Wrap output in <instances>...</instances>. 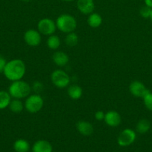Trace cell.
Segmentation results:
<instances>
[{"instance_id": "cell-1", "label": "cell", "mask_w": 152, "mask_h": 152, "mask_svg": "<svg viewBox=\"0 0 152 152\" xmlns=\"http://www.w3.org/2000/svg\"><path fill=\"white\" fill-rule=\"evenodd\" d=\"M26 73V66L22 59H14L7 62L3 74L10 82L20 80Z\"/></svg>"}, {"instance_id": "cell-2", "label": "cell", "mask_w": 152, "mask_h": 152, "mask_svg": "<svg viewBox=\"0 0 152 152\" xmlns=\"http://www.w3.org/2000/svg\"><path fill=\"white\" fill-rule=\"evenodd\" d=\"M31 86L24 80L12 82L8 88V93L13 99H25L31 94Z\"/></svg>"}, {"instance_id": "cell-3", "label": "cell", "mask_w": 152, "mask_h": 152, "mask_svg": "<svg viewBox=\"0 0 152 152\" xmlns=\"http://www.w3.org/2000/svg\"><path fill=\"white\" fill-rule=\"evenodd\" d=\"M57 29L64 34L73 32L77 28V20L72 15L68 13H63L57 18L56 21Z\"/></svg>"}, {"instance_id": "cell-4", "label": "cell", "mask_w": 152, "mask_h": 152, "mask_svg": "<svg viewBox=\"0 0 152 152\" xmlns=\"http://www.w3.org/2000/svg\"><path fill=\"white\" fill-rule=\"evenodd\" d=\"M25 109L30 114H37L40 111L44 105V99L39 94H30L25 98Z\"/></svg>"}, {"instance_id": "cell-5", "label": "cell", "mask_w": 152, "mask_h": 152, "mask_svg": "<svg viewBox=\"0 0 152 152\" xmlns=\"http://www.w3.org/2000/svg\"><path fill=\"white\" fill-rule=\"evenodd\" d=\"M50 79L52 84L59 89L68 87L71 81L69 75L65 71L61 69H56L52 71Z\"/></svg>"}, {"instance_id": "cell-6", "label": "cell", "mask_w": 152, "mask_h": 152, "mask_svg": "<svg viewBox=\"0 0 152 152\" xmlns=\"http://www.w3.org/2000/svg\"><path fill=\"white\" fill-rule=\"evenodd\" d=\"M37 31L43 36H50L55 34L57 30L55 21L52 20L49 18H43L41 19L37 25Z\"/></svg>"}, {"instance_id": "cell-7", "label": "cell", "mask_w": 152, "mask_h": 152, "mask_svg": "<svg viewBox=\"0 0 152 152\" xmlns=\"http://www.w3.org/2000/svg\"><path fill=\"white\" fill-rule=\"evenodd\" d=\"M137 139V133L131 129H125L120 132L117 137V143L121 147L132 145Z\"/></svg>"}, {"instance_id": "cell-8", "label": "cell", "mask_w": 152, "mask_h": 152, "mask_svg": "<svg viewBox=\"0 0 152 152\" xmlns=\"http://www.w3.org/2000/svg\"><path fill=\"white\" fill-rule=\"evenodd\" d=\"M23 39L27 45L30 47H37L41 43V34L35 29H28L25 32Z\"/></svg>"}, {"instance_id": "cell-9", "label": "cell", "mask_w": 152, "mask_h": 152, "mask_svg": "<svg viewBox=\"0 0 152 152\" xmlns=\"http://www.w3.org/2000/svg\"><path fill=\"white\" fill-rule=\"evenodd\" d=\"M129 91L135 97L142 98L149 90L141 81L134 80L129 85Z\"/></svg>"}, {"instance_id": "cell-10", "label": "cell", "mask_w": 152, "mask_h": 152, "mask_svg": "<svg viewBox=\"0 0 152 152\" xmlns=\"http://www.w3.org/2000/svg\"><path fill=\"white\" fill-rule=\"evenodd\" d=\"M104 121L107 126L115 128L119 126L122 123V117L118 111L110 110L105 113Z\"/></svg>"}, {"instance_id": "cell-11", "label": "cell", "mask_w": 152, "mask_h": 152, "mask_svg": "<svg viewBox=\"0 0 152 152\" xmlns=\"http://www.w3.org/2000/svg\"><path fill=\"white\" fill-rule=\"evenodd\" d=\"M76 5L79 11L84 15L90 14L95 10L94 0H77Z\"/></svg>"}, {"instance_id": "cell-12", "label": "cell", "mask_w": 152, "mask_h": 152, "mask_svg": "<svg viewBox=\"0 0 152 152\" xmlns=\"http://www.w3.org/2000/svg\"><path fill=\"white\" fill-rule=\"evenodd\" d=\"M76 129L79 134L85 137L90 136L94 132V127L92 123L86 120H79L76 123Z\"/></svg>"}, {"instance_id": "cell-13", "label": "cell", "mask_w": 152, "mask_h": 152, "mask_svg": "<svg viewBox=\"0 0 152 152\" xmlns=\"http://www.w3.org/2000/svg\"><path fill=\"white\" fill-rule=\"evenodd\" d=\"M52 61L58 67H64L69 62L68 54L61 50H57L52 54Z\"/></svg>"}, {"instance_id": "cell-14", "label": "cell", "mask_w": 152, "mask_h": 152, "mask_svg": "<svg viewBox=\"0 0 152 152\" xmlns=\"http://www.w3.org/2000/svg\"><path fill=\"white\" fill-rule=\"evenodd\" d=\"M32 152H52V145L46 140H39L36 141L31 148Z\"/></svg>"}, {"instance_id": "cell-15", "label": "cell", "mask_w": 152, "mask_h": 152, "mask_svg": "<svg viewBox=\"0 0 152 152\" xmlns=\"http://www.w3.org/2000/svg\"><path fill=\"white\" fill-rule=\"evenodd\" d=\"M67 88V94L73 100H77L83 95V89L78 85H69Z\"/></svg>"}, {"instance_id": "cell-16", "label": "cell", "mask_w": 152, "mask_h": 152, "mask_svg": "<svg viewBox=\"0 0 152 152\" xmlns=\"http://www.w3.org/2000/svg\"><path fill=\"white\" fill-rule=\"evenodd\" d=\"M103 22L101 15L95 12H92L89 14L87 18V24L92 28H98L101 25Z\"/></svg>"}, {"instance_id": "cell-17", "label": "cell", "mask_w": 152, "mask_h": 152, "mask_svg": "<svg viewBox=\"0 0 152 152\" xmlns=\"http://www.w3.org/2000/svg\"><path fill=\"white\" fill-rule=\"evenodd\" d=\"M151 125V122L147 119H141L137 122L136 125V132L140 134H144L149 132Z\"/></svg>"}, {"instance_id": "cell-18", "label": "cell", "mask_w": 152, "mask_h": 152, "mask_svg": "<svg viewBox=\"0 0 152 152\" xmlns=\"http://www.w3.org/2000/svg\"><path fill=\"white\" fill-rule=\"evenodd\" d=\"M13 149L16 152H29L30 144L26 140L18 139L13 143Z\"/></svg>"}, {"instance_id": "cell-19", "label": "cell", "mask_w": 152, "mask_h": 152, "mask_svg": "<svg viewBox=\"0 0 152 152\" xmlns=\"http://www.w3.org/2000/svg\"><path fill=\"white\" fill-rule=\"evenodd\" d=\"M61 45V40L58 36L52 34L48 37L46 40V45L50 50H56L60 48Z\"/></svg>"}, {"instance_id": "cell-20", "label": "cell", "mask_w": 152, "mask_h": 152, "mask_svg": "<svg viewBox=\"0 0 152 152\" xmlns=\"http://www.w3.org/2000/svg\"><path fill=\"white\" fill-rule=\"evenodd\" d=\"M10 111L14 114H19L25 108L24 102L19 99H13L10 101L8 106Z\"/></svg>"}, {"instance_id": "cell-21", "label": "cell", "mask_w": 152, "mask_h": 152, "mask_svg": "<svg viewBox=\"0 0 152 152\" xmlns=\"http://www.w3.org/2000/svg\"><path fill=\"white\" fill-rule=\"evenodd\" d=\"M11 98L8 91H0V110H3L9 106Z\"/></svg>"}, {"instance_id": "cell-22", "label": "cell", "mask_w": 152, "mask_h": 152, "mask_svg": "<svg viewBox=\"0 0 152 152\" xmlns=\"http://www.w3.org/2000/svg\"><path fill=\"white\" fill-rule=\"evenodd\" d=\"M78 36L77 35L76 33H75V31L66 34V36L65 37L66 45L69 48H73L77 45L78 43Z\"/></svg>"}, {"instance_id": "cell-23", "label": "cell", "mask_w": 152, "mask_h": 152, "mask_svg": "<svg viewBox=\"0 0 152 152\" xmlns=\"http://www.w3.org/2000/svg\"><path fill=\"white\" fill-rule=\"evenodd\" d=\"M143 102H144L145 107L148 111L152 112V92L149 91L145 95L142 97Z\"/></svg>"}, {"instance_id": "cell-24", "label": "cell", "mask_w": 152, "mask_h": 152, "mask_svg": "<svg viewBox=\"0 0 152 152\" xmlns=\"http://www.w3.org/2000/svg\"><path fill=\"white\" fill-rule=\"evenodd\" d=\"M44 86L40 81H35L31 86V90L34 91L35 94H40L43 91Z\"/></svg>"}, {"instance_id": "cell-25", "label": "cell", "mask_w": 152, "mask_h": 152, "mask_svg": "<svg viewBox=\"0 0 152 152\" xmlns=\"http://www.w3.org/2000/svg\"><path fill=\"white\" fill-rule=\"evenodd\" d=\"M151 8L148 7V6L145 5L140 8L139 14L142 18H145V19H149L151 15Z\"/></svg>"}, {"instance_id": "cell-26", "label": "cell", "mask_w": 152, "mask_h": 152, "mask_svg": "<svg viewBox=\"0 0 152 152\" xmlns=\"http://www.w3.org/2000/svg\"><path fill=\"white\" fill-rule=\"evenodd\" d=\"M104 116H105V113L103 111H97L95 113V118L98 121H102V120H104Z\"/></svg>"}, {"instance_id": "cell-27", "label": "cell", "mask_w": 152, "mask_h": 152, "mask_svg": "<svg viewBox=\"0 0 152 152\" xmlns=\"http://www.w3.org/2000/svg\"><path fill=\"white\" fill-rule=\"evenodd\" d=\"M6 64H7V61H6V59H4L3 56H0V74L3 73L4 68H5Z\"/></svg>"}, {"instance_id": "cell-28", "label": "cell", "mask_w": 152, "mask_h": 152, "mask_svg": "<svg viewBox=\"0 0 152 152\" xmlns=\"http://www.w3.org/2000/svg\"><path fill=\"white\" fill-rule=\"evenodd\" d=\"M145 5L152 8V0H144Z\"/></svg>"}, {"instance_id": "cell-29", "label": "cell", "mask_w": 152, "mask_h": 152, "mask_svg": "<svg viewBox=\"0 0 152 152\" xmlns=\"http://www.w3.org/2000/svg\"><path fill=\"white\" fill-rule=\"evenodd\" d=\"M149 19H150L151 21L152 22V8H151V15H150V17H149Z\"/></svg>"}, {"instance_id": "cell-30", "label": "cell", "mask_w": 152, "mask_h": 152, "mask_svg": "<svg viewBox=\"0 0 152 152\" xmlns=\"http://www.w3.org/2000/svg\"><path fill=\"white\" fill-rule=\"evenodd\" d=\"M62 1H67V2H69V1H75V0H62Z\"/></svg>"}, {"instance_id": "cell-31", "label": "cell", "mask_w": 152, "mask_h": 152, "mask_svg": "<svg viewBox=\"0 0 152 152\" xmlns=\"http://www.w3.org/2000/svg\"><path fill=\"white\" fill-rule=\"evenodd\" d=\"M22 1H25V2H27V1H31V0H22Z\"/></svg>"}]
</instances>
